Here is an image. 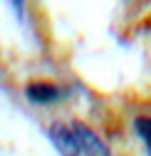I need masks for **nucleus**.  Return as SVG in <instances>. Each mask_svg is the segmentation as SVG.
Instances as JSON below:
<instances>
[{"mask_svg":"<svg viewBox=\"0 0 151 156\" xmlns=\"http://www.w3.org/2000/svg\"><path fill=\"white\" fill-rule=\"evenodd\" d=\"M72 126H74V131H77V136H79L82 154H87V156H111V154H109V146H107V144H104V141H102L87 124L74 122Z\"/></svg>","mask_w":151,"mask_h":156,"instance_id":"nucleus-3","label":"nucleus"},{"mask_svg":"<svg viewBox=\"0 0 151 156\" xmlns=\"http://www.w3.org/2000/svg\"><path fill=\"white\" fill-rule=\"evenodd\" d=\"M50 139L62 156H82V144L79 136L74 131V126L69 124H52L50 126Z\"/></svg>","mask_w":151,"mask_h":156,"instance_id":"nucleus-1","label":"nucleus"},{"mask_svg":"<svg viewBox=\"0 0 151 156\" xmlns=\"http://www.w3.org/2000/svg\"><path fill=\"white\" fill-rule=\"evenodd\" d=\"M25 94H27V99L35 102V104H52V102H57V99L65 97L62 87L54 84V82H30Z\"/></svg>","mask_w":151,"mask_h":156,"instance_id":"nucleus-2","label":"nucleus"},{"mask_svg":"<svg viewBox=\"0 0 151 156\" xmlns=\"http://www.w3.org/2000/svg\"><path fill=\"white\" fill-rule=\"evenodd\" d=\"M134 129L141 136V141L146 144V151L151 156V116H136L134 119Z\"/></svg>","mask_w":151,"mask_h":156,"instance_id":"nucleus-4","label":"nucleus"}]
</instances>
